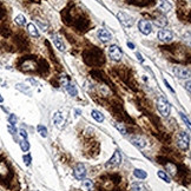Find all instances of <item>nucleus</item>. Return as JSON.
I'll use <instances>...</instances> for the list:
<instances>
[{"label":"nucleus","instance_id":"obj_1","mask_svg":"<svg viewBox=\"0 0 191 191\" xmlns=\"http://www.w3.org/2000/svg\"><path fill=\"white\" fill-rule=\"evenodd\" d=\"M157 109L163 117H168L170 114V104L163 96H159L157 99Z\"/></svg>","mask_w":191,"mask_h":191},{"label":"nucleus","instance_id":"obj_2","mask_svg":"<svg viewBox=\"0 0 191 191\" xmlns=\"http://www.w3.org/2000/svg\"><path fill=\"white\" fill-rule=\"evenodd\" d=\"M177 145L182 150H188L190 146V137L186 132H179L177 136Z\"/></svg>","mask_w":191,"mask_h":191},{"label":"nucleus","instance_id":"obj_3","mask_svg":"<svg viewBox=\"0 0 191 191\" xmlns=\"http://www.w3.org/2000/svg\"><path fill=\"white\" fill-rule=\"evenodd\" d=\"M117 18L120 21V24L124 27H131L133 24H135V20L132 18L131 15H129L125 12H118L117 13Z\"/></svg>","mask_w":191,"mask_h":191},{"label":"nucleus","instance_id":"obj_4","mask_svg":"<svg viewBox=\"0 0 191 191\" xmlns=\"http://www.w3.org/2000/svg\"><path fill=\"white\" fill-rule=\"evenodd\" d=\"M109 56L113 61H119L123 57V52L120 50V47L117 45H111L109 47Z\"/></svg>","mask_w":191,"mask_h":191},{"label":"nucleus","instance_id":"obj_5","mask_svg":"<svg viewBox=\"0 0 191 191\" xmlns=\"http://www.w3.org/2000/svg\"><path fill=\"white\" fill-rule=\"evenodd\" d=\"M122 163V153L119 150H116L113 156L109 159V162L106 163V168H113V166H118Z\"/></svg>","mask_w":191,"mask_h":191},{"label":"nucleus","instance_id":"obj_6","mask_svg":"<svg viewBox=\"0 0 191 191\" xmlns=\"http://www.w3.org/2000/svg\"><path fill=\"white\" fill-rule=\"evenodd\" d=\"M138 28L140 33H143L144 35H149L152 32V25L150 21L147 20H139L138 21Z\"/></svg>","mask_w":191,"mask_h":191},{"label":"nucleus","instance_id":"obj_7","mask_svg":"<svg viewBox=\"0 0 191 191\" xmlns=\"http://www.w3.org/2000/svg\"><path fill=\"white\" fill-rule=\"evenodd\" d=\"M73 175L78 181H83L86 177V169L83 164H77L73 169Z\"/></svg>","mask_w":191,"mask_h":191},{"label":"nucleus","instance_id":"obj_8","mask_svg":"<svg viewBox=\"0 0 191 191\" xmlns=\"http://www.w3.org/2000/svg\"><path fill=\"white\" fill-rule=\"evenodd\" d=\"M173 73L176 74V77L181 78V79H189L190 78L189 70H186L185 67H182V66H175L173 67Z\"/></svg>","mask_w":191,"mask_h":191},{"label":"nucleus","instance_id":"obj_9","mask_svg":"<svg viewBox=\"0 0 191 191\" xmlns=\"http://www.w3.org/2000/svg\"><path fill=\"white\" fill-rule=\"evenodd\" d=\"M158 39L164 43H170L173 39V34L169 30H160L158 32Z\"/></svg>","mask_w":191,"mask_h":191},{"label":"nucleus","instance_id":"obj_10","mask_svg":"<svg viewBox=\"0 0 191 191\" xmlns=\"http://www.w3.org/2000/svg\"><path fill=\"white\" fill-rule=\"evenodd\" d=\"M97 35H98L99 40L103 41V43H109L110 40H112V34L105 28H99Z\"/></svg>","mask_w":191,"mask_h":191},{"label":"nucleus","instance_id":"obj_11","mask_svg":"<svg viewBox=\"0 0 191 191\" xmlns=\"http://www.w3.org/2000/svg\"><path fill=\"white\" fill-rule=\"evenodd\" d=\"M130 140H131L132 144L139 147V149H143L146 146V140L140 136H132V137H130Z\"/></svg>","mask_w":191,"mask_h":191},{"label":"nucleus","instance_id":"obj_12","mask_svg":"<svg viewBox=\"0 0 191 191\" xmlns=\"http://www.w3.org/2000/svg\"><path fill=\"white\" fill-rule=\"evenodd\" d=\"M53 122H54V124H56V126L58 129H61L63 125H64V123H65V118H64L63 113L61 112H56L53 114Z\"/></svg>","mask_w":191,"mask_h":191},{"label":"nucleus","instance_id":"obj_13","mask_svg":"<svg viewBox=\"0 0 191 191\" xmlns=\"http://www.w3.org/2000/svg\"><path fill=\"white\" fill-rule=\"evenodd\" d=\"M157 6L160 11L163 12H170L172 10V5L168 1V0H158L157 1Z\"/></svg>","mask_w":191,"mask_h":191},{"label":"nucleus","instance_id":"obj_14","mask_svg":"<svg viewBox=\"0 0 191 191\" xmlns=\"http://www.w3.org/2000/svg\"><path fill=\"white\" fill-rule=\"evenodd\" d=\"M52 41L54 44V46L57 47L59 51H65V45L63 43V39H60L59 35L57 34H52Z\"/></svg>","mask_w":191,"mask_h":191},{"label":"nucleus","instance_id":"obj_15","mask_svg":"<svg viewBox=\"0 0 191 191\" xmlns=\"http://www.w3.org/2000/svg\"><path fill=\"white\" fill-rule=\"evenodd\" d=\"M91 116H92V118L94 119L96 122H98V123H103V122H104V119H105L104 114H103L102 112L97 111V110H92V112H91Z\"/></svg>","mask_w":191,"mask_h":191},{"label":"nucleus","instance_id":"obj_16","mask_svg":"<svg viewBox=\"0 0 191 191\" xmlns=\"http://www.w3.org/2000/svg\"><path fill=\"white\" fill-rule=\"evenodd\" d=\"M27 31H28V33H30L32 37H35V38L39 37V31H38L37 27L34 26V24H28V25H27Z\"/></svg>","mask_w":191,"mask_h":191},{"label":"nucleus","instance_id":"obj_17","mask_svg":"<svg viewBox=\"0 0 191 191\" xmlns=\"http://www.w3.org/2000/svg\"><path fill=\"white\" fill-rule=\"evenodd\" d=\"M65 89H66V91L69 92V94H70V96H72V97H76V96L78 94L77 87L73 85V84H71V83H69V84L65 86Z\"/></svg>","mask_w":191,"mask_h":191},{"label":"nucleus","instance_id":"obj_18","mask_svg":"<svg viewBox=\"0 0 191 191\" xmlns=\"http://www.w3.org/2000/svg\"><path fill=\"white\" fill-rule=\"evenodd\" d=\"M34 69H35V63L32 60H27L23 64V70L25 71H33Z\"/></svg>","mask_w":191,"mask_h":191},{"label":"nucleus","instance_id":"obj_19","mask_svg":"<svg viewBox=\"0 0 191 191\" xmlns=\"http://www.w3.org/2000/svg\"><path fill=\"white\" fill-rule=\"evenodd\" d=\"M15 89L19 90V91H21L23 93L31 94V89H30V86L25 85V84H17V85H15Z\"/></svg>","mask_w":191,"mask_h":191},{"label":"nucleus","instance_id":"obj_20","mask_svg":"<svg viewBox=\"0 0 191 191\" xmlns=\"http://www.w3.org/2000/svg\"><path fill=\"white\" fill-rule=\"evenodd\" d=\"M131 190L132 191H147V189H146V186H145L143 183H133V184L131 185Z\"/></svg>","mask_w":191,"mask_h":191},{"label":"nucleus","instance_id":"obj_21","mask_svg":"<svg viewBox=\"0 0 191 191\" xmlns=\"http://www.w3.org/2000/svg\"><path fill=\"white\" fill-rule=\"evenodd\" d=\"M133 175H135V177H137L138 179H145L147 177V173L144 170H142V169H136L133 171Z\"/></svg>","mask_w":191,"mask_h":191},{"label":"nucleus","instance_id":"obj_22","mask_svg":"<svg viewBox=\"0 0 191 191\" xmlns=\"http://www.w3.org/2000/svg\"><path fill=\"white\" fill-rule=\"evenodd\" d=\"M155 24L158 27H165L168 25V20L165 17H157V19L155 20Z\"/></svg>","mask_w":191,"mask_h":191},{"label":"nucleus","instance_id":"obj_23","mask_svg":"<svg viewBox=\"0 0 191 191\" xmlns=\"http://www.w3.org/2000/svg\"><path fill=\"white\" fill-rule=\"evenodd\" d=\"M20 147H21V150L24 152H27L30 150V143H28V140L27 139H21L20 140Z\"/></svg>","mask_w":191,"mask_h":191},{"label":"nucleus","instance_id":"obj_24","mask_svg":"<svg viewBox=\"0 0 191 191\" xmlns=\"http://www.w3.org/2000/svg\"><path fill=\"white\" fill-rule=\"evenodd\" d=\"M15 23L20 25V26H24L25 24H26V18H25V15H23V14H18L17 17H15Z\"/></svg>","mask_w":191,"mask_h":191},{"label":"nucleus","instance_id":"obj_25","mask_svg":"<svg viewBox=\"0 0 191 191\" xmlns=\"http://www.w3.org/2000/svg\"><path fill=\"white\" fill-rule=\"evenodd\" d=\"M157 175H158V177L160 178V179H163V181L166 182V183H170V182H171V179H170V177H169V175H168L165 171H158L157 172Z\"/></svg>","mask_w":191,"mask_h":191},{"label":"nucleus","instance_id":"obj_26","mask_svg":"<svg viewBox=\"0 0 191 191\" xmlns=\"http://www.w3.org/2000/svg\"><path fill=\"white\" fill-rule=\"evenodd\" d=\"M166 170L169 171L170 175H173V176L177 173V168H176V165H173L172 163H168L166 164Z\"/></svg>","mask_w":191,"mask_h":191},{"label":"nucleus","instance_id":"obj_27","mask_svg":"<svg viewBox=\"0 0 191 191\" xmlns=\"http://www.w3.org/2000/svg\"><path fill=\"white\" fill-rule=\"evenodd\" d=\"M83 181H84V182H83V185H84L89 191H92L93 188H94L92 181H90V179H83Z\"/></svg>","mask_w":191,"mask_h":191},{"label":"nucleus","instance_id":"obj_28","mask_svg":"<svg viewBox=\"0 0 191 191\" xmlns=\"http://www.w3.org/2000/svg\"><path fill=\"white\" fill-rule=\"evenodd\" d=\"M38 132L40 133V136L41 137H44V138H46L47 137V129L45 127L44 125H38Z\"/></svg>","mask_w":191,"mask_h":191},{"label":"nucleus","instance_id":"obj_29","mask_svg":"<svg viewBox=\"0 0 191 191\" xmlns=\"http://www.w3.org/2000/svg\"><path fill=\"white\" fill-rule=\"evenodd\" d=\"M179 116H181L182 120H183L185 124H186L188 129H190V120H189V118H188V117L185 116V113H183V112H179Z\"/></svg>","mask_w":191,"mask_h":191},{"label":"nucleus","instance_id":"obj_30","mask_svg":"<svg viewBox=\"0 0 191 191\" xmlns=\"http://www.w3.org/2000/svg\"><path fill=\"white\" fill-rule=\"evenodd\" d=\"M8 123H10V125L15 126V123H17V117H15V114H10V116H8Z\"/></svg>","mask_w":191,"mask_h":191},{"label":"nucleus","instance_id":"obj_31","mask_svg":"<svg viewBox=\"0 0 191 191\" xmlns=\"http://www.w3.org/2000/svg\"><path fill=\"white\" fill-rule=\"evenodd\" d=\"M23 159H24V163L28 166V165H31V162H32V157H31V155H24V157H23Z\"/></svg>","mask_w":191,"mask_h":191},{"label":"nucleus","instance_id":"obj_32","mask_svg":"<svg viewBox=\"0 0 191 191\" xmlns=\"http://www.w3.org/2000/svg\"><path fill=\"white\" fill-rule=\"evenodd\" d=\"M60 83L63 84V86H66L69 83H70V81H69V77L65 76V74H64V76H61V77H60Z\"/></svg>","mask_w":191,"mask_h":191},{"label":"nucleus","instance_id":"obj_33","mask_svg":"<svg viewBox=\"0 0 191 191\" xmlns=\"http://www.w3.org/2000/svg\"><path fill=\"white\" fill-rule=\"evenodd\" d=\"M116 127H117V130H118L122 135H126V130H125V127L122 125V124H116Z\"/></svg>","mask_w":191,"mask_h":191},{"label":"nucleus","instance_id":"obj_34","mask_svg":"<svg viewBox=\"0 0 191 191\" xmlns=\"http://www.w3.org/2000/svg\"><path fill=\"white\" fill-rule=\"evenodd\" d=\"M19 136L23 139H27V137H28V136H27V132L25 131L24 129H20L19 130Z\"/></svg>","mask_w":191,"mask_h":191},{"label":"nucleus","instance_id":"obj_35","mask_svg":"<svg viewBox=\"0 0 191 191\" xmlns=\"http://www.w3.org/2000/svg\"><path fill=\"white\" fill-rule=\"evenodd\" d=\"M27 81H28V83H31V84H32V85L41 86V85H40V84H39V83H38V81H37V80L32 79V78H28V79H27Z\"/></svg>","mask_w":191,"mask_h":191},{"label":"nucleus","instance_id":"obj_36","mask_svg":"<svg viewBox=\"0 0 191 191\" xmlns=\"http://www.w3.org/2000/svg\"><path fill=\"white\" fill-rule=\"evenodd\" d=\"M37 23L39 24V25H40V27H41V28H45V30H46V28H47V25H45V24H43V23H41V21H40L39 19H37Z\"/></svg>","mask_w":191,"mask_h":191},{"label":"nucleus","instance_id":"obj_37","mask_svg":"<svg viewBox=\"0 0 191 191\" xmlns=\"http://www.w3.org/2000/svg\"><path fill=\"white\" fill-rule=\"evenodd\" d=\"M136 57H137V58H138V59H139V61H142V63L144 61V59H143V57H142V54H140V53H139V52L136 53Z\"/></svg>","mask_w":191,"mask_h":191},{"label":"nucleus","instance_id":"obj_38","mask_svg":"<svg viewBox=\"0 0 191 191\" xmlns=\"http://www.w3.org/2000/svg\"><path fill=\"white\" fill-rule=\"evenodd\" d=\"M164 83H165V85L168 86V89H169V90H170V91H171V92H173V89H172L171 86L169 85V83H168V81H166V80H164Z\"/></svg>","mask_w":191,"mask_h":191},{"label":"nucleus","instance_id":"obj_39","mask_svg":"<svg viewBox=\"0 0 191 191\" xmlns=\"http://www.w3.org/2000/svg\"><path fill=\"white\" fill-rule=\"evenodd\" d=\"M127 46L130 47V48H132V50H133V48H135V45H133V44H132V43H130V41H127Z\"/></svg>","mask_w":191,"mask_h":191},{"label":"nucleus","instance_id":"obj_40","mask_svg":"<svg viewBox=\"0 0 191 191\" xmlns=\"http://www.w3.org/2000/svg\"><path fill=\"white\" fill-rule=\"evenodd\" d=\"M186 89H188V91L190 92V81H188V83H186Z\"/></svg>","mask_w":191,"mask_h":191},{"label":"nucleus","instance_id":"obj_41","mask_svg":"<svg viewBox=\"0 0 191 191\" xmlns=\"http://www.w3.org/2000/svg\"><path fill=\"white\" fill-rule=\"evenodd\" d=\"M2 102H4V98H2V97H1V94H0V104H1Z\"/></svg>","mask_w":191,"mask_h":191}]
</instances>
